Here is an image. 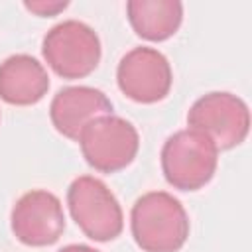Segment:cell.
<instances>
[{"mask_svg": "<svg viewBox=\"0 0 252 252\" xmlns=\"http://www.w3.org/2000/svg\"><path fill=\"white\" fill-rule=\"evenodd\" d=\"M130 228L144 252H179L189 236V217L173 195L150 191L136 199Z\"/></svg>", "mask_w": 252, "mask_h": 252, "instance_id": "6da1fadb", "label": "cell"}, {"mask_svg": "<svg viewBox=\"0 0 252 252\" xmlns=\"http://www.w3.org/2000/svg\"><path fill=\"white\" fill-rule=\"evenodd\" d=\"M219 163L217 146L197 130H179L171 134L161 148V171L165 181L179 191H197L205 187Z\"/></svg>", "mask_w": 252, "mask_h": 252, "instance_id": "7a4b0ae2", "label": "cell"}, {"mask_svg": "<svg viewBox=\"0 0 252 252\" xmlns=\"http://www.w3.org/2000/svg\"><path fill=\"white\" fill-rule=\"evenodd\" d=\"M67 205L77 226L96 242H108L120 236L124 215L114 193L96 177L81 175L67 189Z\"/></svg>", "mask_w": 252, "mask_h": 252, "instance_id": "3957f363", "label": "cell"}, {"mask_svg": "<svg viewBox=\"0 0 252 252\" xmlns=\"http://www.w3.org/2000/svg\"><path fill=\"white\" fill-rule=\"evenodd\" d=\"M41 53L59 77L83 79L98 67L102 49L96 32L89 24L63 20L43 35Z\"/></svg>", "mask_w": 252, "mask_h": 252, "instance_id": "277c9868", "label": "cell"}, {"mask_svg": "<svg viewBox=\"0 0 252 252\" xmlns=\"http://www.w3.org/2000/svg\"><path fill=\"white\" fill-rule=\"evenodd\" d=\"M85 161L100 173H116L130 165L140 148L136 126L116 114H102L91 120L79 134Z\"/></svg>", "mask_w": 252, "mask_h": 252, "instance_id": "5b68a950", "label": "cell"}, {"mask_svg": "<svg viewBox=\"0 0 252 252\" xmlns=\"http://www.w3.org/2000/svg\"><path fill=\"white\" fill-rule=\"evenodd\" d=\"M187 124L191 130L205 134L217 150H230L246 140L250 130V110L240 96L215 91L191 104Z\"/></svg>", "mask_w": 252, "mask_h": 252, "instance_id": "8992f818", "label": "cell"}, {"mask_svg": "<svg viewBox=\"0 0 252 252\" xmlns=\"http://www.w3.org/2000/svg\"><path fill=\"white\" fill-rule=\"evenodd\" d=\"M116 83L134 102L154 104L169 94L173 73L167 57L154 47H134L118 63Z\"/></svg>", "mask_w": 252, "mask_h": 252, "instance_id": "52a82bcc", "label": "cell"}, {"mask_svg": "<svg viewBox=\"0 0 252 252\" xmlns=\"http://www.w3.org/2000/svg\"><path fill=\"white\" fill-rule=\"evenodd\" d=\"M10 226L26 246H51L65 230V213L57 195L45 189L24 193L12 207Z\"/></svg>", "mask_w": 252, "mask_h": 252, "instance_id": "ba28073f", "label": "cell"}, {"mask_svg": "<svg viewBox=\"0 0 252 252\" xmlns=\"http://www.w3.org/2000/svg\"><path fill=\"white\" fill-rule=\"evenodd\" d=\"M102 114H112V102L102 91L85 85L57 91L49 104L51 124L69 140H79L83 128Z\"/></svg>", "mask_w": 252, "mask_h": 252, "instance_id": "9c48e42d", "label": "cell"}, {"mask_svg": "<svg viewBox=\"0 0 252 252\" xmlns=\"http://www.w3.org/2000/svg\"><path fill=\"white\" fill-rule=\"evenodd\" d=\"M49 91L45 67L28 53H16L0 63V98L8 104L30 106Z\"/></svg>", "mask_w": 252, "mask_h": 252, "instance_id": "30bf717a", "label": "cell"}, {"mask_svg": "<svg viewBox=\"0 0 252 252\" xmlns=\"http://www.w3.org/2000/svg\"><path fill=\"white\" fill-rule=\"evenodd\" d=\"M126 14L132 30L140 37L165 41L183 22V4L177 0H130Z\"/></svg>", "mask_w": 252, "mask_h": 252, "instance_id": "8fae6325", "label": "cell"}, {"mask_svg": "<svg viewBox=\"0 0 252 252\" xmlns=\"http://www.w3.org/2000/svg\"><path fill=\"white\" fill-rule=\"evenodd\" d=\"M24 6H26V10H30L33 14L47 18V16H55L61 10H65L69 6V2H24Z\"/></svg>", "mask_w": 252, "mask_h": 252, "instance_id": "7c38bea8", "label": "cell"}, {"mask_svg": "<svg viewBox=\"0 0 252 252\" xmlns=\"http://www.w3.org/2000/svg\"><path fill=\"white\" fill-rule=\"evenodd\" d=\"M59 252H100V250L91 248L87 244H69V246H63Z\"/></svg>", "mask_w": 252, "mask_h": 252, "instance_id": "4fadbf2b", "label": "cell"}]
</instances>
